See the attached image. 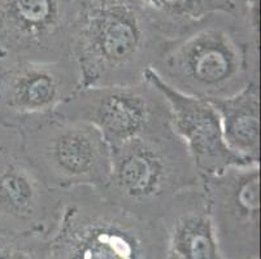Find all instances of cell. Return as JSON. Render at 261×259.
<instances>
[{"label":"cell","instance_id":"6da1fadb","mask_svg":"<svg viewBox=\"0 0 261 259\" xmlns=\"http://www.w3.org/2000/svg\"><path fill=\"white\" fill-rule=\"evenodd\" d=\"M152 70L163 82L199 99L234 96L260 82V0L236 13H216L168 42Z\"/></svg>","mask_w":261,"mask_h":259},{"label":"cell","instance_id":"7a4b0ae2","mask_svg":"<svg viewBox=\"0 0 261 259\" xmlns=\"http://www.w3.org/2000/svg\"><path fill=\"white\" fill-rule=\"evenodd\" d=\"M167 43L139 0H80L72 57L82 87L142 82Z\"/></svg>","mask_w":261,"mask_h":259},{"label":"cell","instance_id":"3957f363","mask_svg":"<svg viewBox=\"0 0 261 259\" xmlns=\"http://www.w3.org/2000/svg\"><path fill=\"white\" fill-rule=\"evenodd\" d=\"M47 259H163L160 222L120 208L98 189H72Z\"/></svg>","mask_w":261,"mask_h":259},{"label":"cell","instance_id":"277c9868","mask_svg":"<svg viewBox=\"0 0 261 259\" xmlns=\"http://www.w3.org/2000/svg\"><path fill=\"white\" fill-rule=\"evenodd\" d=\"M111 153L108 182L99 192L143 218L159 219L173 199L203 185V178L173 128L125 142Z\"/></svg>","mask_w":261,"mask_h":259},{"label":"cell","instance_id":"5b68a950","mask_svg":"<svg viewBox=\"0 0 261 259\" xmlns=\"http://www.w3.org/2000/svg\"><path fill=\"white\" fill-rule=\"evenodd\" d=\"M17 131L23 153L51 188L101 191L108 182L111 148L90 123L55 111L26 121Z\"/></svg>","mask_w":261,"mask_h":259},{"label":"cell","instance_id":"8992f818","mask_svg":"<svg viewBox=\"0 0 261 259\" xmlns=\"http://www.w3.org/2000/svg\"><path fill=\"white\" fill-rule=\"evenodd\" d=\"M56 111L94 126L111 151L172 130L167 100L147 79L135 84L82 87Z\"/></svg>","mask_w":261,"mask_h":259},{"label":"cell","instance_id":"52a82bcc","mask_svg":"<svg viewBox=\"0 0 261 259\" xmlns=\"http://www.w3.org/2000/svg\"><path fill=\"white\" fill-rule=\"evenodd\" d=\"M68 191L46 184L29 162L16 128L0 125V231L51 240Z\"/></svg>","mask_w":261,"mask_h":259},{"label":"cell","instance_id":"ba28073f","mask_svg":"<svg viewBox=\"0 0 261 259\" xmlns=\"http://www.w3.org/2000/svg\"><path fill=\"white\" fill-rule=\"evenodd\" d=\"M80 0H0V63L72 57Z\"/></svg>","mask_w":261,"mask_h":259},{"label":"cell","instance_id":"9c48e42d","mask_svg":"<svg viewBox=\"0 0 261 259\" xmlns=\"http://www.w3.org/2000/svg\"><path fill=\"white\" fill-rule=\"evenodd\" d=\"M208 211L224 259L260 256V165L203 178Z\"/></svg>","mask_w":261,"mask_h":259},{"label":"cell","instance_id":"30bf717a","mask_svg":"<svg viewBox=\"0 0 261 259\" xmlns=\"http://www.w3.org/2000/svg\"><path fill=\"white\" fill-rule=\"evenodd\" d=\"M81 89L73 57L0 63V125L17 130L26 121L55 113Z\"/></svg>","mask_w":261,"mask_h":259},{"label":"cell","instance_id":"8fae6325","mask_svg":"<svg viewBox=\"0 0 261 259\" xmlns=\"http://www.w3.org/2000/svg\"><path fill=\"white\" fill-rule=\"evenodd\" d=\"M144 79L167 100L173 131L184 141L201 178L221 174L234 166L256 165L244 161L227 147L220 116L208 100L177 91L163 82L152 69L146 71Z\"/></svg>","mask_w":261,"mask_h":259},{"label":"cell","instance_id":"7c38bea8","mask_svg":"<svg viewBox=\"0 0 261 259\" xmlns=\"http://www.w3.org/2000/svg\"><path fill=\"white\" fill-rule=\"evenodd\" d=\"M159 222L163 231V259H224L203 185L173 199Z\"/></svg>","mask_w":261,"mask_h":259},{"label":"cell","instance_id":"4fadbf2b","mask_svg":"<svg viewBox=\"0 0 261 259\" xmlns=\"http://www.w3.org/2000/svg\"><path fill=\"white\" fill-rule=\"evenodd\" d=\"M210 103L220 116L227 147L248 163L260 165V82Z\"/></svg>","mask_w":261,"mask_h":259},{"label":"cell","instance_id":"5bb4252c","mask_svg":"<svg viewBox=\"0 0 261 259\" xmlns=\"http://www.w3.org/2000/svg\"><path fill=\"white\" fill-rule=\"evenodd\" d=\"M246 0H139L149 22L167 40L178 39L216 13H236Z\"/></svg>","mask_w":261,"mask_h":259},{"label":"cell","instance_id":"9a60e30c","mask_svg":"<svg viewBox=\"0 0 261 259\" xmlns=\"http://www.w3.org/2000/svg\"><path fill=\"white\" fill-rule=\"evenodd\" d=\"M49 240L0 231V259H47Z\"/></svg>","mask_w":261,"mask_h":259}]
</instances>
